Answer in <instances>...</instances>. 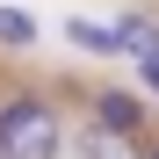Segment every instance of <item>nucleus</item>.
I'll list each match as a JSON object with an SVG mask.
<instances>
[{
  "instance_id": "3",
  "label": "nucleus",
  "mask_w": 159,
  "mask_h": 159,
  "mask_svg": "<svg viewBox=\"0 0 159 159\" xmlns=\"http://www.w3.org/2000/svg\"><path fill=\"white\" fill-rule=\"evenodd\" d=\"M116 51H130V58L152 65V58H159V22H138V15H130L123 29H116Z\"/></svg>"
},
{
  "instance_id": "7",
  "label": "nucleus",
  "mask_w": 159,
  "mask_h": 159,
  "mask_svg": "<svg viewBox=\"0 0 159 159\" xmlns=\"http://www.w3.org/2000/svg\"><path fill=\"white\" fill-rule=\"evenodd\" d=\"M145 80H152V87H159V58H152V72H145Z\"/></svg>"
},
{
  "instance_id": "8",
  "label": "nucleus",
  "mask_w": 159,
  "mask_h": 159,
  "mask_svg": "<svg viewBox=\"0 0 159 159\" xmlns=\"http://www.w3.org/2000/svg\"><path fill=\"white\" fill-rule=\"evenodd\" d=\"M152 159H159V152H152Z\"/></svg>"
},
{
  "instance_id": "2",
  "label": "nucleus",
  "mask_w": 159,
  "mask_h": 159,
  "mask_svg": "<svg viewBox=\"0 0 159 159\" xmlns=\"http://www.w3.org/2000/svg\"><path fill=\"white\" fill-rule=\"evenodd\" d=\"M94 116H101V130H109V138H130V130L145 123V101H138V94H116V87H109V94H94Z\"/></svg>"
},
{
  "instance_id": "4",
  "label": "nucleus",
  "mask_w": 159,
  "mask_h": 159,
  "mask_svg": "<svg viewBox=\"0 0 159 159\" xmlns=\"http://www.w3.org/2000/svg\"><path fill=\"white\" fill-rule=\"evenodd\" d=\"M0 43H7V51H29V43H36V15L0 7Z\"/></svg>"
},
{
  "instance_id": "5",
  "label": "nucleus",
  "mask_w": 159,
  "mask_h": 159,
  "mask_svg": "<svg viewBox=\"0 0 159 159\" xmlns=\"http://www.w3.org/2000/svg\"><path fill=\"white\" fill-rule=\"evenodd\" d=\"M80 51H94V58H109V51H116V29H101V22H72V29H65Z\"/></svg>"
},
{
  "instance_id": "1",
  "label": "nucleus",
  "mask_w": 159,
  "mask_h": 159,
  "mask_svg": "<svg viewBox=\"0 0 159 159\" xmlns=\"http://www.w3.org/2000/svg\"><path fill=\"white\" fill-rule=\"evenodd\" d=\"M0 159H58V116L43 101H7L0 109Z\"/></svg>"
},
{
  "instance_id": "6",
  "label": "nucleus",
  "mask_w": 159,
  "mask_h": 159,
  "mask_svg": "<svg viewBox=\"0 0 159 159\" xmlns=\"http://www.w3.org/2000/svg\"><path fill=\"white\" fill-rule=\"evenodd\" d=\"M80 159H130V145L109 138V130H94V138H80Z\"/></svg>"
}]
</instances>
